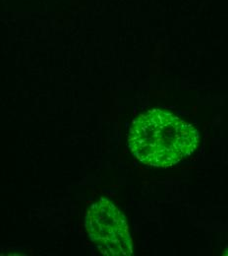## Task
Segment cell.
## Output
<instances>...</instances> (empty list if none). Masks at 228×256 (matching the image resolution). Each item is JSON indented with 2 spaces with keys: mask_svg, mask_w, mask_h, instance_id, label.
Listing matches in <instances>:
<instances>
[{
  "mask_svg": "<svg viewBox=\"0 0 228 256\" xmlns=\"http://www.w3.org/2000/svg\"><path fill=\"white\" fill-rule=\"evenodd\" d=\"M198 143L195 128L161 110L138 116L128 135L132 154L141 162L156 168H169L191 156Z\"/></svg>",
  "mask_w": 228,
  "mask_h": 256,
  "instance_id": "cell-1",
  "label": "cell"
},
{
  "mask_svg": "<svg viewBox=\"0 0 228 256\" xmlns=\"http://www.w3.org/2000/svg\"><path fill=\"white\" fill-rule=\"evenodd\" d=\"M87 232L98 250L109 256L133 254L132 240L125 217L109 200L100 199L88 210Z\"/></svg>",
  "mask_w": 228,
  "mask_h": 256,
  "instance_id": "cell-2",
  "label": "cell"
},
{
  "mask_svg": "<svg viewBox=\"0 0 228 256\" xmlns=\"http://www.w3.org/2000/svg\"><path fill=\"white\" fill-rule=\"evenodd\" d=\"M225 256H228V250H227V252H226V254H225Z\"/></svg>",
  "mask_w": 228,
  "mask_h": 256,
  "instance_id": "cell-3",
  "label": "cell"
}]
</instances>
